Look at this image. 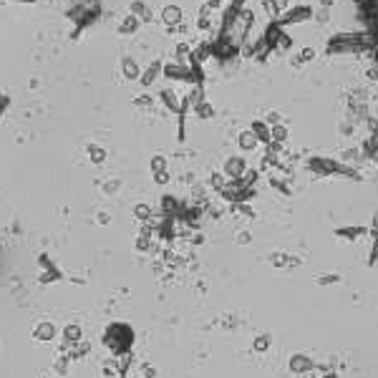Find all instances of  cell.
<instances>
[{
	"mask_svg": "<svg viewBox=\"0 0 378 378\" xmlns=\"http://www.w3.org/2000/svg\"><path fill=\"white\" fill-rule=\"evenodd\" d=\"M310 167H313V172H318V174H330V172L335 169L333 162H323V159H313Z\"/></svg>",
	"mask_w": 378,
	"mask_h": 378,
	"instance_id": "4",
	"label": "cell"
},
{
	"mask_svg": "<svg viewBox=\"0 0 378 378\" xmlns=\"http://www.w3.org/2000/svg\"><path fill=\"white\" fill-rule=\"evenodd\" d=\"M162 18H164L167 23H177V20L182 18V13H179V8H177V5H169V8L162 13Z\"/></svg>",
	"mask_w": 378,
	"mask_h": 378,
	"instance_id": "6",
	"label": "cell"
},
{
	"mask_svg": "<svg viewBox=\"0 0 378 378\" xmlns=\"http://www.w3.org/2000/svg\"><path fill=\"white\" fill-rule=\"evenodd\" d=\"M162 98L167 101V106H169L172 111H179V103H177V98H174V94H172L169 89H164V91H162Z\"/></svg>",
	"mask_w": 378,
	"mask_h": 378,
	"instance_id": "7",
	"label": "cell"
},
{
	"mask_svg": "<svg viewBox=\"0 0 378 378\" xmlns=\"http://www.w3.org/2000/svg\"><path fill=\"white\" fill-rule=\"evenodd\" d=\"M371 235H373V237L378 235V212L373 214V222H371Z\"/></svg>",
	"mask_w": 378,
	"mask_h": 378,
	"instance_id": "15",
	"label": "cell"
},
{
	"mask_svg": "<svg viewBox=\"0 0 378 378\" xmlns=\"http://www.w3.org/2000/svg\"><path fill=\"white\" fill-rule=\"evenodd\" d=\"M91 149V157H94V162H101L103 159V149L98 151V146H89Z\"/></svg>",
	"mask_w": 378,
	"mask_h": 378,
	"instance_id": "14",
	"label": "cell"
},
{
	"mask_svg": "<svg viewBox=\"0 0 378 378\" xmlns=\"http://www.w3.org/2000/svg\"><path fill=\"white\" fill-rule=\"evenodd\" d=\"M227 174H230L232 179H240L245 174V162L242 159H230L227 162Z\"/></svg>",
	"mask_w": 378,
	"mask_h": 378,
	"instance_id": "3",
	"label": "cell"
},
{
	"mask_svg": "<svg viewBox=\"0 0 378 378\" xmlns=\"http://www.w3.org/2000/svg\"><path fill=\"white\" fill-rule=\"evenodd\" d=\"M255 134H257L260 139H265V141L270 139V131H268V126H265V124H255Z\"/></svg>",
	"mask_w": 378,
	"mask_h": 378,
	"instance_id": "13",
	"label": "cell"
},
{
	"mask_svg": "<svg viewBox=\"0 0 378 378\" xmlns=\"http://www.w3.org/2000/svg\"><path fill=\"white\" fill-rule=\"evenodd\" d=\"M313 368H315L313 361H310L308 356H302V353H295V356L290 358V371L297 373V376H300V373H310Z\"/></svg>",
	"mask_w": 378,
	"mask_h": 378,
	"instance_id": "1",
	"label": "cell"
},
{
	"mask_svg": "<svg viewBox=\"0 0 378 378\" xmlns=\"http://www.w3.org/2000/svg\"><path fill=\"white\" fill-rule=\"evenodd\" d=\"M157 71H159V63H154V66H151V68H149V71H146V73L141 76V84H144V86H149L151 81H154V76H157Z\"/></svg>",
	"mask_w": 378,
	"mask_h": 378,
	"instance_id": "8",
	"label": "cell"
},
{
	"mask_svg": "<svg viewBox=\"0 0 378 378\" xmlns=\"http://www.w3.org/2000/svg\"><path fill=\"white\" fill-rule=\"evenodd\" d=\"M136 25H139V20H136L134 15H129V18L121 23V30H124V33H134V30H136Z\"/></svg>",
	"mask_w": 378,
	"mask_h": 378,
	"instance_id": "9",
	"label": "cell"
},
{
	"mask_svg": "<svg viewBox=\"0 0 378 378\" xmlns=\"http://www.w3.org/2000/svg\"><path fill=\"white\" fill-rule=\"evenodd\" d=\"M371 250H373V252L368 255V265H371V268H373V265L378 262V235L373 237V247H371Z\"/></svg>",
	"mask_w": 378,
	"mask_h": 378,
	"instance_id": "12",
	"label": "cell"
},
{
	"mask_svg": "<svg viewBox=\"0 0 378 378\" xmlns=\"http://www.w3.org/2000/svg\"><path fill=\"white\" fill-rule=\"evenodd\" d=\"M124 76L126 79H139V66H136V61H131V58H124Z\"/></svg>",
	"mask_w": 378,
	"mask_h": 378,
	"instance_id": "5",
	"label": "cell"
},
{
	"mask_svg": "<svg viewBox=\"0 0 378 378\" xmlns=\"http://www.w3.org/2000/svg\"><path fill=\"white\" fill-rule=\"evenodd\" d=\"M268 346H270V335H260L257 340H255V351H268Z\"/></svg>",
	"mask_w": 378,
	"mask_h": 378,
	"instance_id": "11",
	"label": "cell"
},
{
	"mask_svg": "<svg viewBox=\"0 0 378 378\" xmlns=\"http://www.w3.org/2000/svg\"><path fill=\"white\" fill-rule=\"evenodd\" d=\"M285 134H287V131H285L283 126H275V139H285Z\"/></svg>",
	"mask_w": 378,
	"mask_h": 378,
	"instance_id": "17",
	"label": "cell"
},
{
	"mask_svg": "<svg viewBox=\"0 0 378 378\" xmlns=\"http://www.w3.org/2000/svg\"><path fill=\"white\" fill-rule=\"evenodd\" d=\"M335 283H340V275H320V278H318V285H323V287L335 285Z\"/></svg>",
	"mask_w": 378,
	"mask_h": 378,
	"instance_id": "10",
	"label": "cell"
},
{
	"mask_svg": "<svg viewBox=\"0 0 378 378\" xmlns=\"http://www.w3.org/2000/svg\"><path fill=\"white\" fill-rule=\"evenodd\" d=\"M368 235V230L366 227H340V230H335V237H340V240H361V237H366Z\"/></svg>",
	"mask_w": 378,
	"mask_h": 378,
	"instance_id": "2",
	"label": "cell"
},
{
	"mask_svg": "<svg viewBox=\"0 0 378 378\" xmlns=\"http://www.w3.org/2000/svg\"><path fill=\"white\" fill-rule=\"evenodd\" d=\"M240 144H245V146H247V149H250V146H252V144H255V136H250V134H245V136H242V139H240Z\"/></svg>",
	"mask_w": 378,
	"mask_h": 378,
	"instance_id": "16",
	"label": "cell"
}]
</instances>
